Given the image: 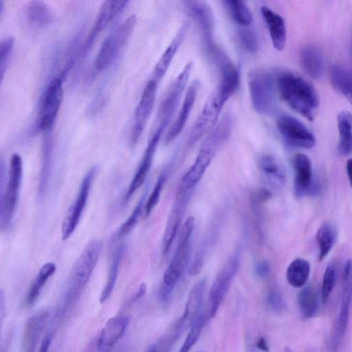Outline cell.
<instances>
[{
    "mask_svg": "<svg viewBox=\"0 0 352 352\" xmlns=\"http://www.w3.org/2000/svg\"><path fill=\"white\" fill-rule=\"evenodd\" d=\"M275 82L282 100L294 111L312 120L320 103L314 87L298 74L289 71L279 72Z\"/></svg>",
    "mask_w": 352,
    "mask_h": 352,
    "instance_id": "cell-1",
    "label": "cell"
},
{
    "mask_svg": "<svg viewBox=\"0 0 352 352\" xmlns=\"http://www.w3.org/2000/svg\"><path fill=\"white\" fill-rule=\"evenodd\" d=\"M102 241L95 239L89 241L75 262L70 273L64 296V314L78 300L97 265L102 250Z\"/></svg>",
    "mask_w": 352,
    "mask_h": 352,
    "instance_id": "cell-2",
    "label": "cell"
},
{
    "mask_svg": "<svg viewBox=\"0 0 352 352\" xmlns=\"http://www.w3.org/2000/svg\"><path fill=\"white\" fill-rule=\"evenodd\" d=\"M195 226V219L189 217L179 232L178 239L172 258L166 269L159 289V298L166 301L172 294L189 262L191 237Z\"/></svg>",
    "mask_w": 352,
    "mask_h": 352,
    "instance_id": "cell-3",
    "label": "cell"
},
{
    "mask_svg": "<svg viewBox=\"0 0 352 352\" xmlns=\"http://www.w3.org/2000/svg\"><path fill=\"white\" fill-rule=\"evenodd\" d=\"M22 176L21 157L18 153H13L10 160L5 188H1L0 227L2 230H7L12 223L18 204Z\"/></svg>",
    "mask_w": 352,
    "mask_h": 352,
    "instance_id": "cell-4",
    "label": "cell"
},
{
    "mask_svg": "<svg viewBox=\"0 0 352 352\" xmlns=\"http://www.w3.org/2000/svg\"><path fill=\"white\" fill-rule=\"evenodd\" d=\"M248 86L253 109L261 116L273 112L276 107L275 77L263 68L251 69L248 74Z\"/></svg>",
    "mask_w": 352,
    "mask_h": 352,
    "instance_id": "cell-5",
    "label": "cell"
},
{
    "mask_svg": "<svg viewBox=\"0 0 352 352\" xmlns=\"http://www.w3.org/2000/svg\"><path fill=\"white\" fill-rule=\"evenodd\" d=\"M241 248H236L217 273L210 287L208 298V309L206 314L212 318L226 296L241 263Z\"/></svg>",
    "mask_w": 352,
    "mask_h": 352,
    "instance_id": "cell-6",
    "label": "cell"
},
{
    "mask_svg": "<svg viewBox=\"0 0 352 352\" xmlns=\"http://www.w3.org/2000/svg\"><path fill=\"white\" fill-rule=\"evenodd\" d=\"M136 16L131 15L104 40L94 62V69L100 72L107 69L119 54L129 39L136 23Z\"/></svg>",
    "mask_w": 352,
    "mask_h": 352,
    "instance_id": "cell-7",
    "label": "cell"
},
{
    "mask_svg": "<svg viewBox=\"0 0 352 352\" xmlns=\"http://www.w3.org/2000/svg\"><path fill=\"white\" fill-rule=\"evenodd\" d=\"M97 167H91L82 177L76 197L63 218L61 225L62 239L67 240L75 231L87 203Z\"/></svg>",
    "mask_w": 352,
    "mask_h": 352,
    "instance_id": "cell-8",
    "label": "cell"
},
{
    "mask_svg": "<svg viewBox=\"0 0 352 352\" xmlns=\"http://www.w3.org/2000/svg\"><path fill=\"white\" fill-rule=\"evenodd\" d=\"M224 104L216 91L208 97L190 131L187 140L189 147L196 144L214 128Z\"/></svg>",
    "mask_w": 352,
    "mask_h": 352,
    "instance_id": "cell-9",
    "label": "cell"
},
{
    "mask_svg": "<svg viewBox=\"0 0 352 352\" xmlns=\"http://www.w3.org/2000/svg\"><path fill=\"white\" fill-rule=\"evenodd\" d=\"M276 125L278 133L289 146L300 148H311L316 144L312 132L298 119L283 113L278 116Z\"/></svg>",
    "mask_w": 352,
    "mask_h": 352,
    "instance_id": "cell-10",
    "label": "cell"
},
{
    "mask_svg": "<svg viewBox=\"0 0 352 352\" xmlns=\"http://www.w3.org/2000/svg\"><path fill=\"white\" fill-rule=\"evenodd\" d=\"M210 57L217 65L220 74L219 84L216 91L221 101L226 104L239 87V70L227 54L219 47Z\"/></svg>",
    "mask_w": 352,
    "mask_h": 352,
    "instance_id": "cell-11",
    "label": "cell"
},
{
    "mask_svg": "<svg viewBox=\"0 0 352 352\" xmlns=\"http://www.w3.org/2000/svg\"><path fill=\"white\" fill-rule=\"evenodd\" d=\"M159 83L150 78L145 85L140 101L134 112L133 123L130 133V144H137L145 129L154 107Z\"/></svg>",
    "mask_w": 352,
    "mask_h": 352,
    "instance_id": "cell-12",
    "label": "cell"
},
{
    "mask_svg": "<svg viewBox=\"0 0 352 352\" xmlns=\"http://www.w3.org/2000/svg\"><path fill=\"white\" fill-rule=\"evenodd\" d=\"M62 76L54 78L47 85L42 100L38 126L41 131L50 130L56 118L63 98Z\"/></svg>",
    "mask_w": 352,
    "mask_h": 352,
    "instance_id": "cell-13",
    "label": "cell"
},
{
    "mask_svg": "<svg viewBox=\"0 0 352 352\" xmlns=\"http://www.w3.org/2000/svg\"><path fill=\"white\" fill-rule=\"evenodd\" d=\"M352 301V260L344 263L342 271V287L339 314L332 336V347L336 350L344 336L349 320Z\"/></svg>",
    "mask_w": 352,
    "mask_h": 352,
    "instance_id": "cell-14",
    "label": "cell"
},
{
    "mask_svg": "<svg viewBox=\"0 0 352 352\" xmlns=\"http://www.w3.org/2000/svg\"><path fill=\"white\" fill-rule=\"evenodd\" d=\"M184 3L189 15L200 30L203 45L208 54L217 46L214 40V18L212 9L203 1H184Z\"/></svg>",
    "mask_w": 352,
    "mask_h": 352,
    "instance_id": "cell-15",
    "label": "cell"
},
{
    "mask_svg": "<svg viewBox=\"0 0 352 352\" xmlns=\"http://www.w3.org/2000/svg\"><path fill=\"white\" fill-rule=\"evenodd\" d=\"M206 285V278L199 280L193 285L186 301L184 313L176 323L171 335V342H174L179 338L200 314L199 311L204 299Z\"/></svg>",
    "mask_w": 352,
    "mask_h": 352,
    "instance_id": "cell-16",
    "label": "cell"
},
{
    "mask_svg": "<svg viewBox=\"0 0 352 352\" xmlns=\"http://www.w3.org/2000/svg\"><path fill=\"white\" fill-rule=\"evenodd\" d=\"M192 192L193 190L184 192H177L175 201L168 216L162 238V251L164 256H166L169 252L180 228L185 210Z\"/></svg>",
    "mask_w": 352,
    "mask_h": 352,
    "instance_id": "cell-17",
    "label": "cell"
},
{
    "mask_svg": "<svg viewBox=\"0 0 352 352\" xmlns=\"http://www.w3.org/2000/svg\"><path fill=\"white\" fill-rule=\"evenodd\" d=\"M217 153L210 146L201 143L194 163L181 180L177 192H184L194 190L195 186L202 178Z\"/></svg>",
    "mask_w": 352,
    "mask_h": 352,
    "instance_id": "cell-18",
    "label": "cell"
},
{
    "mask_svg": "<svg viewBox=\"0 0 352 352\" xmlns=\"http://www.w3.org/2000/svg\"><path fill=\"white\" fill-rule=\"evenodd\" d=\"M160 140V138L158 137L153 135L149 136L142 160L124 195V203L128 202L135 192L145 182Z\"/></svg>",
    "mask_w": 352,
    "mask_h": 352,
    "instance_id": "cell-19",
    "label": "cell"
},
{
    "mask_svg": "<svg viewBox=\"0 0 352 352\" xmlns=\"http://www.w3.org/2000/svg\"><path fill=\"white\" fill-rule=\"evenodd\" d=\"M129 320V318L124 316L109 318L100 332L96 352H110L126 331Z\"/></svg>",
    "mask_w": 352,
    "mask_h": 352,
    "instance_id": "cell-20",
    "label": "cell"
},
{
    "mask_svg": "<svg viewBox=\"0 0 352 352\" xmlns=\"http://www.w3.org/2000/svg\"><path fill=\"white\" fill-rule=\"evenodd\" d=\"M294 171V192L301 197L308 195L314 182L312 164L310 159L304 153H296L292 159Z\"/></svg>",
    "mask_w": 352,
    "mask_h": 352,
    "instance_id": "cell-21",
    "label": "cell"
},
{
    "mask_svg": "<svg viewBox=\"0 0 352 352\" xmlns=\"http://www.w3.org/2000/svg\"><path fill=\"white\" fill-rule=\"evenodd\" d=\"M128 1L107 0L102 2L97 14L94 25L87 39L85 52L91 47L94 39L109 23L126 7Z\"/></svg>",
    "mask_w": 352,
    "mask_h": 352,
    "instance_id": "cell-22",
    "label": "cell"
},
{
    "mask_svg": "<svg viewBox=\"0 0 352 352\" xmlns=\"http://www.w3.org/2000/svg\"><path fill=\"white\" fill-rule=\"evenodd\" d=\"M188 28L189 23L188 21H186L179 27L155 64L151 78L158 83L163 79L186 36Z\"/></svg>",
    "mask_w": 352,
    "mask_h": 352,
    "instance_id": "cell-23",
    "label": "cell"
},
{
    "mask_svg": "<svg viewBox=\"0 0 352 352\" xmlns=\"http://www.w3.org/2000/svg\"><path fill=\"white\" fill-rule=\"evenodd\" d=\"M199 89V82L194 80L188 87L185 96L175 120L165 136L164 143L170 144L182 131L192 109Z\"/></svg>",
    "mask_w": 352,
    "mask_h": 352,
    "instance_id": "cell-24",
    "label": "cell"
},
{
    "mask_svg": "<svg viewBox=\"0 0 352 352\" xmlns=\"http://www.w3.org/2000/svg\"><path fill=\"white\" fill-rule=\"evenodd\" d=\"M49 312L38 311L30 317L24 327L22 340V352H35L40 336L46 324Z\"/></svg>",
    "mask_w": 352,
    "mask_h": 352,
    "instance_id": "cell-25",
    "label": "cell"
},
{
    "mask_svg": "<svg viewBox=\"0 0 352 352\" xmlns=\"http://www.w3.org/2000/svg\"><path fill=\"white\" fill-rule=\"evenodd\" d=\"M261 13L274 47L277 51H282L287 41V28L284 19L267 6L261 8Z\"/></svg>",
    "mask_w": 352,
    "mask_h": 352,
    "instance_id": "cell-26",
    "label": "cell"
},
{
    "mask_svg": "<svg viewBox=\"0 0 352 352\" xmlns=\"http://www.w3.org/2000/svg\"><path fill=\"white\" fill-rule=\"evenodd\" d=\"M258 167L267 179L274 186L281 188L286 182V170L283 164L276 157L265 154L258 160Z\"/></svg>",
    "mask_w": 352,
    "mask_h": 352,
    "instance_id": "cell-27",
    "label": "cell"
},
{
    "mask_svg": "<svg viewBox=\"0 0 352 352\" xmlns=\"http://www.w3.org/2000/svg\"><path fill=\"white\" fill-rule=\"evenodd\" d=\"M300 61L303 70L314 79L321 77L323 72V56L321 51L314 45L304 47L300 54Z\"/></svg>",
    "mask_w": 352,
    "mask_h": 352,
    "instance_id": "cell-28",
    "label": "cell"
},
{
    "mask_svg": "<svg viewBox=\"0 0 352 352\" xmlns=\"http://www.w3.org/2000/svg\"><path fill=\"white\" fill-rule=\"evenodd\" d=\"M125 252V245L120 244L112 254L106 283L102 290L100 302H104L111 295L119 274L120 266Z\"/></svg>",
    "mask_w": 352,
    "mask_h": 352,
    "instance_id": "cell-29",
    "label": "cell"
},
{
    "mask_svg": "<svg viewBox=\"0 0 352 352\" xmlns=\"http://www.w3.org/2000/svg\"><path fill=\"white\" fill-rule=\"evenodd\" d=\"M333 87L352 104V72L340 65H333L330 71Z\"/></svg>",
    "mask_w": 352,
    "mask_h": 352,
    "instance_id": "cell-30",
    "label": "cell"
},
{
    "mask_svg": "<svg viewBox=\"0 0 352 352\" xmlns=\"http://www.w3.org/2000/svg\"><path fill=\"white\" fill-rule=\"evenodd\" d=\"M339 135L338 151L344 156L352 153V116L347 111H342L338 116Z\"/></svg>",
    "mask_w": 352,
    "mask_h": 352,
    "instance_id": "cell-31",
    "label": "cell"
},
{
    "mask_svg": "<svg viewBox=\"0 0 352 352\" xmlns=\"http://www.w3.org/2000/svg\"><path fill=\"white\" fill-rule=\"evenodd\" d=\"M337 231L333 223L324 222L318 228L316 239L318 246V261L322 262L331 252L336 240Z\"/></svg>",
    "mask_w": 352,
    "mask_h": 352,
    "instance_id": "cell-32",
    "label": "cell"
},
{
    "mask_svg": "<svg viewBox=\"0 0 352 352\" xmlns=\"http://www.w3.org/2000/svg\"><path fill=\"white\" fill-rule=\"evenodd\" d=\"M310 274L309 263L301 258L293 260L286 270V278L289 284L295 288L304 287Z\"/></svg>",
    "mask_w": 352,
    "mask_h": 352,
    "instance_id": "cell-33",
    "label": "cell"
},
{
    "mask_svg": "<svg viewBox=\"0 0 352 352\" xmlns=\"http://www.w3.org/2000/svg\"><path fill=\"white\" fill-rule=\"evenodd\" d=\"M56 270V266L52 262L46 263L41 267L27 294L25 298L27 305L30 306L34 303L47 280L54 274Z\"/></svg>",
    "mask_w": 352,
    "mask_h": 352,
    "instance_id": "cell-34",
    "label": "cell"
},
{
    "mask_svg": "<svg viewBox=\"0 0 352 352\" xmlns=\"http://www.w3.org/2000/svg\"><path fill=\"white\" fill-rule=\"evenodd\" d=\"M232 20L240 27H249L253 21L252 12L247 3L241 0L223 1Z\"/></svg>",
    "mask_w": 352,
    "mask_h": 352,
    "instance_id": "cell-35",
    "label": "cell"
},
{
    "mask_svg": "<svg viewBox=\"0 0 352 352\" xmlns=\"http://www.w3.org/2000/svg\"><path fill=\"white\" fill-rule=\"evenodd\" d=\"M27 20L36 25L44 26L52 21V13L47 6L42 1H30L25 8Z\"/></svg>",
    "mask_w": 352,
    "mask_h": 352,
    "instance_id": "cell-36",
    "label": "cell"
},
{
    "mask_svg": "<svg viewBox=\"0 0 352 352\" xmlns=\"http://www.w3.org/2000/svg\"><path fill=\"white\" fill-rule=\"evenodd\" d=\"M298 303L303 318H313L318 309V297L310 286L303 287L298 295Z\"/></svg>",
    "mask_w": 352,
    "mask_h": 352,
    "instance_id": "cell-37",
    "label": "cell"
},
{
    "mask_svg": "<svg viewBox=\"0 0 352 352\" xmlns=\"http://www.w3.org/2000/svg\"><path fill=\"white\" fill-rule=\"evenodd\" d=\"M149 184L145 186L144 190L138 202L126 221L119 227L116 236L118 239L127 235L135 226L141 214L144 212L146 199L149 189Z\"/></svg>",
    "mask_w": 352,
    "mask_h": 352,
    "instance_id": "cell-38",
    "label": "cell"
},
{
    "mask_svg": "<svg viewBox=\"0 0 352 352\" xmlns=\"http://www.w3.org/2000/svg\"><path fill=\"white\" fill-rule=\"evenodd\" d=\"M164 168L160 174L152 191L146 200L143 212L145 219H147L150 216L153 210L160 201L161 192L168 177V168Z\"/></svg>",
    "mask_w": 352,
    "mask_h": 352,
    "instance_id": "cell-39",
    "label": "cell"
},
{
    "mask_svg": "<svg viewBox=\"0 0 352 352\" xmlns=\"http://www.w3.org/2000/svg\"><path fill=\"white\" fill-rule=\"evenodd\" d=\"M206 322V315L203 313H200L189 328L188 335L179 352L190 351L191 348L198 340Z\"/></svg>",
    "mask_w": 352,
    "mask_h": 352,
    "instance_id": "cell-40",
    "label": "cell"
},
{
    "mask_svg": "<svg viewBox=\"0 0 352 352\" xmlns=\"http://www.w3.org/2000/svg\"><path fill=\"white\" fill-rule=\"evenodd\" d=\"M51 168V146L45 143L43 152V160L40 170L38 192L43 196L48 184Z\"/></svg>",
    "mask_w": 352,
    "mask_h": 352,
    "instance_id": "cell-41",
    "label": "cell"
},
{
    "mask_svg": "<svg viewBox=\"0 0 352 352\" xmlns=\"http://www.w3.org/2000/svg\"><path fill=\"white\" fill-rule=\"evenodd\" d=\"M337 271L333 263H329L323 274L321 285V298L323 304L329 300V296L335 287Z\"/></svg>",
    "mask_w": 352,
    "mask_h": 352,
    "instance_id": "cell-42",
    "label": "cell"
},
{
    "mask_svg": "<svg viewBox=\"0 0 352 352\" xmlns=\"http://www.w3.org/2000/svg\"><path fill=\"white\" fill-rule=\"evenodd\" d=\"M238 38L241 47L249 53H254L258 49V38L255 32L249 27H240Z\"/></svg>",
    "mask_w": 352,
    "mask_h": 352,
    "instance_id": "cell-43",
    "label": "cell"
},
{
    "mask_svg": "<svg viewBox=\"0 0 352 352\" xmlns=\"http://www.w3.org/2000/svg\"><path fill=\"white\" fill-rule=\"evenodd\" d=\"M14 45V38L7 36L0 42V77L3 80Z\"/></svg>",
    "mask_w": 352,
    "mask_h": 352,
    "instance_id": "cell-44",
    "label": "cell"
},
{
    "mask_svg": "<svg viewBox=\"0 0 352 352\" xmlns=\"http://www.w3.org/2000/svg\"><path fill=\"white\" fill-rule=\"evenodd\" d=\"M266 307L274 314H281L285 305L281 294L277 290L270 291L266 296Z\"/></svg>",
    "mask_w": 352,
    "mask_h": 352,
    "instance_id": "cell-45",
    "label": "cell"
},
{
    "mask_svg": "<svg viewBox=\"0 0 352 352\" xmlns=\"http://www.w3.org/2000/svg\"><path fill=\"white\" fill-rule=\"evenodd\" d=\"M270 271V265L265 259L258 261L254 267V272L257 276L263 278L266 277Z\"/></svg>",
    "mask_w": 352,
    "mask_h": 352,
    "instance_id": "cell-46",
    "label": "cell"
},
{
    "mask_svg": "<svg viewBox=\"0 0 352 352\" xmlns=\"http://www.w3.org/2000/svg\"><path fill=\"white\" fill-rule=\"evenodd\" d=\"M271 197L272 192L269 190L262 188L256 194L255 200L256 202L263 203L267 201Z\"/></svg>",
    "mask_w": 352,
    "mask_h": 352,
    "instance_id": "cell-47",
    "label": "cell"
},
{
    "mask_svg": "<svg viewBox=\"0 0 352 352\" xmlns=\"http://www.w3.org/2000/svg\"><path fill=\"white\" fill-rule=\"evenodd\" d=\"M146 285L144 283H142L138 289L133 294V295L130 298L129 303L131 304L135 302L137 300L143 296L146 292Z\"/></svg>",
    "mask_w": 352,
    "mask_h": 352,
    "instance_id": "cell-48",
    "label": "cell"
},
{
    "mask_svg": "<svg viewBox=\"0 0 352 352\" xmlns=\"http://www.w3.org/2000/svg\"><path fill=\"white\" fill-rule=\"evenodd\" d=\"M52 334L45 335V336L42 340L38 352H48L52 342Z\"/></svg>",
    "mask_w": 352,
    "mask_h": 352,
    "instance_id": "cell-49",
    "label": "cell"
},
{
    "mask_svg": "<svg viewBox=\"0 0 352 352\" xmlns=\"http://www.w3.org/2000/svg\"><path fill=\"white\" fill-rule=\"evenodd\" d=\"M256 347L264 352H269V346L264 337H260L256 342Z\"/></svg>",
    "mask_w": 352,
    "mask_h": 352,
    "instance_id": "cell-50",
    "label": "cell"
},
{
    "mask_svg": "<svg viewBox=\"0 0 352 352\" xmlns=\"http://www.w3.org/2000/svg\"><path fill=\"white\" fill-rule=\"evenodd\" d=\"M346 170L349 184L352 187V158L348 159L346 164Z\"/></svg>",
    "mask_w": 352,
    "mask_h": 352,
    "instance_id": "cell-51",
    "label": "cell"
},
{
    "mask_svg": "<svg viewBox=\"0 0 352 352\" xmlns=\"http://www.w3.org/2000/svg\"><path fill=\"white\" fill-rule=\"evenodd\" d=\"M146 352H157V346L155 344H152L151 345L148 349L146 351Z\"/></svg>",
    "mask_w": 352,
    "mask_h": 352,
    "instance_id": "cell-52",
    "label": "cell"
},
{
    "mask_svg": "<svg viewBox=\"0 0 352 352\" xmlns=\"http://www.w3.org/2000/svg\"><path fill=\"white\" fill-rule=\"evenodd\" d=\"M283 352H292V351L289 348L285 347Z\"/></svg>",
    "mask_w": 352,
    "mask_h": 352,
    "instance_id": "cell-53",
    "label": "cell"
},
{
    "mask_svg": "<svg viewBox=\"0 0 352 352\" xmlns=\"http://www.w3.org/2000/svg\"><path fill=\"white\" fill-rule=\"evenodd\" d=\"M117 352H121V351H117Z\"/></svg>",
    "mask_w": 352,
    "mask_h": 352,
    "instance_id": "cell-54",
    "label": "cell"
}]
</instances>
